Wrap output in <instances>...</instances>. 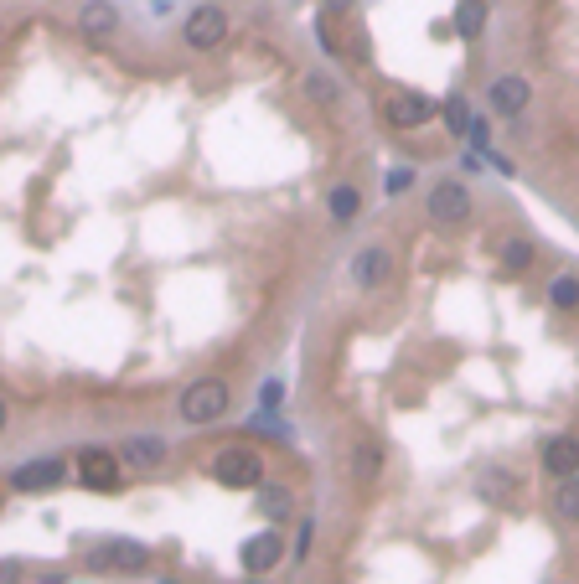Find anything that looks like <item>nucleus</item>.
<instances>
[{
  "mask_svg": "<svg viewBox=\"0 0 579 584\" xmlns=\"http://www.w3.org/2000/svg\"><path fill=\"white\" fill-rule=\"evenodd\" d=\"M181 42H187L192 52H212V47H223L228 42V16L218 6H197L187 16V26H181Z\"/></svg>",
  "mask_w": 579,
  "mask_h": 584,
  "instance_id": "nucleus-4",
  "label": "nucleus"
},
{
  "mask_svg": "<svg viewBox=\"0 0 579 584\" xmlns=\"http://www.w3.org/2000/svg\"><path fill=\"white\" fill-rule=\"evenodd\" d=\"M548 300H554L559 311H579V274H559L554 290H548Z\"/></svg>",
  "mask_w": 579,
  "mask_h": 584,
  "instance_id": "nucleus-20",
  "label": "nucleus"
},
{
  "mask_svg": "<svg viewBox=\"0 0 579 584\" xmlns=\"http://www.w3.org/2000/svg\"><path fill=\"white\" fill-rule=\"evenodd\" d=\"M383 119H388L393 130H414V125H424V119H430V104L414 99V94H393V99L383 104Z\"/></svg>",
  "mask_w": 579,
  "mask_h": 584,
  "instance_id": "nucleus-14",
  "label": "nucleus"
},
{
  "mask_svg": "<svg viewBox=\"0 0 579 584\" xmlns=\"http://www.w3.org/2000/svg\"><path fill=\"white\" fill-rule=\"evenodd\" d=\"M543 471L548 476H574L579 471V440L574 435H554L543 445Z\"/></svg>",
  "mask_w": 579,
  "mask_h": 584,
  "instance_id": "nucleus-13",
  "label": "nucleus"
},
{
  "mask_svg": "<svg viewBox=\"0 0 579 584\" xmlns=\"http://www.w3.org/2000/svg\"><path fill=\"white\" fill-rule=\"evenodd\" d=\"M166 455H171V445L156 440V435H130L125 450H119V460H125V466H135V471H161Z\"/></svg>",
  "mask_w": 579,
  "mask_h": 584,
  "instance_id": "nucleus-10",
  "label": "nucleus"
},
{
  "mask_svg": "<svg viewBox=\"0 0 579 584\" xmlns=\"http://www.w3.org/2000/svg\"><path fill=\"white\" fill-rule=\"evenodd\" d=\"M73 471H78V481H83L88 491H114V486H119V476H125V460H119L114 450L88 445V450H78Z\"/></svg>",
  "mask_w": 579,
  "mask_h": 584,
  "instance_id": "nucleus-3",
  "label": "nucleus"
},
{
  "mask_svg": "<svg viewBox=\"0 0 579 584\" xmlns=\"http://www.w3.org/2000/svg\"><path fill=\"white\" fill-rule=\"evenodd\" d=\"M238 564L249 569V574H269V569H280V564H285V533H280V528H264V533H254L249 543H243Z\"/></svg>",
  "mask_w": 579,
  "mask_h": 584,
  "instance_id": "nucleus-5",
  "label": "nucleus"
},
{
  "mask_svg": "<svg viewBox=\"0 0 579 584\" xmlns=\"http://www.w3.org/2000/svg\"><path fill=\"white\" fill-rule=\"evenodd\" d=\"M430 218H435L440 228L466 223V218H471V192L461 187V181H440V187L430 192Z\"/></svg>",
  "mask_w": 579,
  "mask_h": 584,
  "instance_id": "nucleus-6",
  "label": "nucleus"
},
{
  "mask_svg": "<svg viewBox=\"0 0 579 584\" xmlns=\"http://www.w3.org/2000/svg\"><path fill=\"white\" fill-rule=\"evenodd\" d=\"M228 404H233V393H228V383H223V378H197L187 393H181L176 414L187 419L192 429H202V424H218V419L228 414Z\"/></svg>",
  "mask_w": 579,
  "mask_h": 584,
  "instance_id": "nucleus-2",
  "label": "nucleus"
},
{
  "mask_svg": "<svg viewBox=\"0 0 579 584\" xmlns=\"http://www.w3.org/2000/svg\"><path fill=\"white\" fill-rule=\"evenodd\" d=\"M326 207H331V218H337V223H352L357 212H362V192L357 187H331Z\"/></svg>",
  "mask_w": 579,
  "mask_h": 584,
  "instance_id": "nucleus-17",
  "label": "nucleus"
},
{
  "mask_svg": "<svg viewBox=\"0 0 579 584\" xmlns=\"http://www.w3.org/2000/svg\"><path fill=\"white\" fill-rule=\"evenodd\" d=\"M6 424H11V409H6V398H0V435H6Z\"/></svg>",
  "mask_w": 579,
  "mask_h": 584,
  "instance_id": "nucleus-24",
  "label": "nucleus"
},
{
  "mask_svg": "<svg viewBox=\"0 0 579 584\" xmlns=\"http://www.w3.org/2000/svg\"><path fill=\"white\" fill-rule=\"evenodd\" d=\"M63 476H68L63 460H57V455H42V460H26V466H16L11 486H16V491H52Z\"/></svg>",
  "mask_w": 579,
  "mask_h": 584,
  "instance_id": "nucleus-8",
  "label": "nucleus"
},
{
  "mask_svg": "<svg viewBox=\"0 0 579 584\" xmlns=\"http://www.w3.org/2000/svg\"><path fill=\"white\" fill-rule=\"evenodd\" d=\"M409 181H414L409 171H393V176H388V192H404V187H409Z\"/></svg>",
  "mask_w": 579,
  "mask_h": 584,
  "instance_id": "nucleus-23",
  "label": "nucleus"
},
{
  "mask_svg": "<svg viewBox=\"0 0 579 584\" xmlns=\"http://www.w3.org/2000/svg\"><path fill=\"white\" fill-rule=\"evenodd\" d=\"M388 274H393V254L383 249V243H368V249L352 259V280H357V290H378V285H388Z\"/></svg>",
  "mask_w": 579,
  "mask_h": 584,
  "instance_id": "nucleus-7",
  "label": "nucleus"
},
{
  "mask_svg": "<svg viewBox=\"0 0 579 584\" xmlns=\"http://www.w3.org/2000/svg\"><path fill=\"white\" fill-rule=\"evenodd\" d=\"M445 125H450L455 135H466V130H471V109H466V99H450V104H445Z\"/></svg>",
  "mask_w": 579,
  "mask_h": 584,
  "instance_id": "nucleus-21",
  "label": "nucleus"
},
{
  "mask_svg": "<svg viewBox=\"0 0 579 584\" xmlns=\"http://www.w3.org/2000/svg\"><path fill=\"white\" fill-rule=\"evenodd\" d=\"M150 559V553H145V543H130V538H109L99 553H94V559H88V564H94V569H140Z\"/></svg>",
  "mask_w": 579,
  "mask_h": 584,
  "instance_id": "nucleus-12",
  "label": "nucleus"
},
{
  "mask_svg": "<svg viewBox=\"0 0 579 584\" xmlns=\"http://www.w3.org/2000/svg\"><path fill=\"white\" fill-rule=\"evenodd\" d=\"M78 32L88 42H109L119 32V6H114V0H88V6L78 11Z\"/></svg>",
  "mask_w": 579,
  "mask_h": 584,
  "instance_id": "nucleus-9",
  "label": "nucleus"
},
{
  "mask_svg": "<svg viewBox=\"0 0 579 584\" xmlns=\"http://www.w3.org/2000/svg\"><path fill=\"white\" fill-rule=\"evenodd\" d=\"M554 512L564 522H579V471L574 476H559V491H554Z\"/></svg>",
  "mask_w": 579,
  "mask_h": 584,
  "instance_id": "nucleus-18",
  "label": "nucleus"
},
{
  "mask_svg": "<svg viewBox=\"0 0 579 584\" xmlns=\"http://www.w3.org/2000/svg\"><path fill=\"white\" fill-rule=\"evenodd\" d=\"M497 259H502V269H512V274H523L528 264H533V243L528 238H507L502 249H497Z\"/></svg>",
  "mask_w": 579,
  "mask_h": 584,
  "instance_id": "nucleus-19",
  "label": "nucleus"
},
{
  "mask_svg": "<svg viewBox=\"0 0 579 584\" xmlns=\"http://www.w3.org/2000/svg\"><path fill=\"white\" fill-rule=\"evenodd\" d=\"M207 476L228 491H254V486H264V455L254 445H223L207 460Z\"/></svg>",
  "mask_w": 579,
  "mask_h": 584,
  "instance_id": "nucleus-1",
  "label": "nucleus"
},
{
  "mask_svg": "<svg viewBox=\"0 0 579 584\" xmlns=\"http://www.w3.org/2000/svg\"><path fill=\"white\" fill-rule=\"evenodd\" d=\"M528 104H533V83L523 73H507V78L492 83V109L497 114H523Z\"/></svg>",
  "mask_w": 579,
  "mask_h": 584,
  "instance_id": "nucleus-11",
  "label": "nucleus"
},
{
  "mask_svg": "<svg viewBox=\"0 0 579 584\" xmlns=\"http://www.w3.org/2000/svg\"><path fill=\"white\" fill-rule=\"evenodd\" d=\"M352 455H357V460H352V476H357V486H373V481H378V471H383V450H378L373 440H362Z\"/></svg>",
  "mask_w": 579,
  "mask_h": 584,
  "instance_id": "nucleus-15",
  "label": "nucleus"
},
{
  "mask_svg": "<svg viewBox=\"0 0 579 584\" xmlns=\"http://www.w3.org/2000/svg\"><path fill=\"white\" fill-rule=\"evenodd\" d=\"M481 26H486V0H461L455 6V37H481Z\"/></svg>",
  "mask_w": 579,
  "mask_h": 584,
  "instance_id": "nucleus-16",
  "label": "nucleus"
},
{
  "mask_svg": "<svg viewBox=\"0 0 579 584\" xmlns=\"http://www.w3.org/2000/svg\"><path fill=\"white\" fill-rule=\"evenodd\" d=\"M326 6H331V11H347V6H352V0H326Z\"/></svg>",
  "mask_w": 579,
  "mask_h": 584,
  "instance_id": "nucleus-25",
  "label": "nucleus"
},
{
  "mask_svg": "<svg viewBox=\"0 0 579 584\" xmlns=\"http://www.w3.org/2000/svg\"><path fill=\"white\" fill-rule=\"evenodd\" d=\"M264 512H269V517H285V512H290V486H269V491H264Z\"/></svg>",
  "mask_w": 579,
  "mask_h": 584,
  "instance_id": "nucleus-22",
  "label": "nucleus"
}]
</instances>
